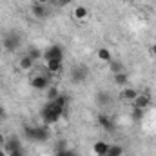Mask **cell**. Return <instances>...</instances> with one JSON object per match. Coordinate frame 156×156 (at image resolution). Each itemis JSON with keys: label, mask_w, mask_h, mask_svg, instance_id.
<instances>
[{"label": "cell", "mask_w": 156, "mask_h": 156, "mask_svg": "<svg viewBox=\"0 0 156 156\" xmlns=\"http://www.w3.org/2000/svg\"><path fill=\"white\" fill-rule=\"evenodd\" d=\"M96 56H98V60H100V62H105V64H109V62L113 60L111 51H109L107 47H100V49H98V53H96Z\"/></svg>", "instance_id": "obj_17"}, {"label": "cell", "mask_w": 156, "mask_h": 156, "mask_svg": "<svg viewBox=\"0 0 156 156\" xmlns=\"http://www.w3.org/2000/svg\"><path fill=\"white\" fill-rule=\"evenodd\" d=\"M109 145H111V144H107V142H104V140H98V142L93 144V153L96 156H107Z\"/></svg>", "instance_id": "obj_10"}, {"label": "cell", "mask_w": 156, "mask_h": 156, "mask_svg": "<svg viewBox=\"0 0 156 156\" xmlns=\"http://www.w3.org/2000/svg\"><path fill=\"white\" fill-rule=\"evenodd\" d=\"M4 118H5V111H4V109H2V107H0V122H2V120H4Z\"/></svg>", "instance_id": "obj_30"}, {"label": "cell", "mask_w": 156, "mask_h": 156, "mask_svg": "<svg viewBox=\"0 0 156 156\" xmlns=\"http://www.w3.org/2000/svg\"><path fill=\"white\" fill-rule=\"evenodd\" d=\"M107 154L109 156H123V147L122 145H109Z\"/></svg>", "instance_id": "obj_23"}, {"label": "cell", "mask_w": 156, "mask_h": 156, "mask_svg": "<svg viewBox=\"0 0 156 156\" xmlns=\"http://www.w3.org/2000/svg\"><path fill=\"white\" fill-rule=\"evenodd\" d=\"M35 4H42V5H47V4H51V0H35Z\"/></svg>", "instance_id": "obj_28"}, {"label": "cell", "mask_w": 156, "mask_h": 156, "mask_svg": "<svg viewBox=\"0 0 156 156\" xmlns=\"http://www.w3.org/2000/svg\"><path fill=\"white\" fill-rule=\"evenodd\" d=\"M138 94H140V93H138L136 89H133V87H122L120 98H122V100H125V102H133Z\"/></svg>", "instance_id": "obj_14"}, {"label": "cell", "mask_w": 156, "mask_h": 156, "mask_svg": "<svg viewBox=\"0 0 156 156\" xmlns=\"http://www.w3.org/2000/svg\"><path fill=\"white\" fill-rule=\"evenodd\" d=\"M109 69H111V73H113V75H116V73L125 71V66H123V62H122V60H111V62H109Z\"/></svg>", "instance_id": "obj_19"}, {"label": "cell", "mask_w": 156, "mask_h": 156, "mask_svg": "<svg viewBox=\"0 0 156 156\" xmlns=\"http://www.w3.org/2000/svg\"><path fill=\"white\" fill-rule=\"evenodd\" d=\"M55 156H78L76 151H73V149H64V151H56Z\"/></svg>", "instance_id": "obj_24"}, {"label": "cell", "mask_w": 156, "mask_h": 156, "mask_svg": "<svg viewBox=\"0 0 156 156\" xmlns=\"http://www.w3.org/2000/svg\"><path fill=\"white\" fill-rule=\"evenodd\" d=\"M51 2H56V4H58V2H60V0H51Z\"/></svg>", "instance_id": "obj_34"}, {"label": "cell", "mask_w": 156, "mask_h": 156, "mask_svg": "<svg viewBox=\"0 0 156 156\" xmlns=\"http://www.w3.org/2000/svg\"><path fill=\"white\" fill-rule=\"evenodd\" d=\"M49 73H42V75H35V76H31L29 80V83H31V87H35V89H38V91H45L51 83H49Z\"/></svg>", "instance_id": "obj_5"}, {"label": "cell", "mask_w": 156, "mask_h": 156, "mask_svg": "<svg viewBox=\"0 0 156 156\" xmlns=\"http://www.w3.org/2000/svg\"><path fill=\"white\" fill-rule=\"evenodd\" d=\"M142 116H144V109H134L133 107V118L134 120H142Z\"/></svg>", "instance_id": "obj_26"}, {"label": "cell", "mask_w": 156, "mask_h": 156, "mask_svg": "<svg viewBox=\"0 0 156 156\" xmlns=\"http://www.w3.org/2000/svg\"><path fill=\"white\" fill-rule=\"evenodd\" d=\"M113 78H115V83H116L118 87H127V83H129V75H127L125 71L116 73Z\"/></svg>", "instance_id": "obj_16"}, {"label": "cell", "mask_w": 156, "mask_h": 156, "mask_svg": "<svg viewBox=\"0 0 156 156\" xmlns=\"http://www.w3.org/2000/svg\"><path fill=\"white\" fill-rule=\"evenodd\" d=\"M96 100H98V104L104 107V105H107L109 102H111V96L107 94V93H104V91H100L98 94H96Z\"/></svg>", "instance_id": "obj_21"}, {"label": "cell", "mask_w": 156, "mask_h": 156, "mask_svg": "<svg viewBox=\"0 0 156 156\" xmlns=\"http://www.w3.org/2000/svg\"><path fill=\"white\" fill-rule=\"evenodd\" d=\"M35 60L29 56V55H24V56H20V60H18V67L22 69V71H31L33 67H35Z\"/></svg>", "instance_id": "obj_13"}, {"label": "cell", "mask_w": 156, "mask_h": 156, "mask_svg": "<svg viewBox=\"0 0 156 156\" xmlns=\"http://www.w3.org/2000/svg\"><path fill=\"white\" fill-rule=\"evenodd\" d=\"M64 111L66 109H62L55 102H47V105L40 111V118H42L44 125H53V123H56L60 118L64 116Z\"/></svg>", "instance_id": "obj_1"}, {"label": "cell", "mask_w": 156, "mask_h": 156, "mask_svg": "<svg viewBox=\"0 0 156 156\" xmlns=\"http://www.w3.org/2000/svg\"><path fill=\"white\" fill-rule=\"evenodd\" d=\"M18 149H22V145H20V140L16 138V136H11V138H7L5 142H4V151L9 154V153H13V151H18Z\"/></svg>", "instance_id": "obj_9"}, {"label": "cell", "mask_w": 156, "mask_h": 156, "mask_svg": "<svg viewBox=\"0 0 156 156\" xmlns=\"http://www.w3.org/2000/svg\"><path fill=\"white\" fill-rule=\"evenodd\" d=\"M98 123H100V127H102L104 131H107V133H113V131H115V122H113V118L107 116V115H100V116H98Z\"/></svg>", "instance_id": "obj_11"}, {"label": "cell", "mask_w": 156, "mask_h": 156, "mask_svg": "<svg viewBox=\"0 0 156 156\" xmlns=\"http://www.w3.org/2000/svg\"><path fill=\"white\" fill-rule=\"evenodd\" d=\"M26 55H29V56H31V58H33V60L37 62V60H40V58H42V55H44V51H40L38 47H29Z\"/></svg>", "instance_id": "obj_22"}, {"label": "cell", "mask_w": 156, "mask_h": 156, "mask_svg": "<svg viewBox=\"0 0 156 156\" xmlns=\"http://www.w3.org/2000/svg\"><path fill=\"white\" fill-rule=\"evenodd\" d=\"M64 149H69V147H67V142H66V140H58L56 145H55V153H56V151H64Z\"/></svg>", "instance_id": "obj_25"}, {"label": "cell", "mask_w": 156, "mask_h": 156, "mask_svg": "<svg viewBox=\"0 0 156 156\" xmlns=\"http://www.w3.org/2000/svg\"><path fill=\"white\" fill-rule=\"evenodd\" d=\"M87 15H89V11H87V7H85V5H76V7H75V11H73V16H75L76 20H85V18H87Z\"/></svg>", "instance_id": "obj_18"}, {"label": "cell", "mask_w": 156, "mask_h": 156, "mask_svg": "<svg viewBox=\"0 0 156 156\" xmlns=\"http://www.w3.org/2000/svg\"><path fill=\"white\" fill-rule=\"evenodd\" d=\"M64 67V60H49L45 62V71L49 75H58Z\"/></svg>", "instance_id": "obj_8"}, {"label": "cell", "mask_w": 156, "mask_h": 156, "mask_svg": "<svg viewBox=\"0 0 156 156\" xmlns=\"http://www.w3.org/2000/svg\"><path fill=\"white\" fill-rule=\"evenodd\" d=\"M24 134H26L29 140H35V142H45V140L49 138V129H47V125L26 127V129H24Z\"/></svg>", "instance_id": "obj_2"}, {"label": "cell", "mask_w": 156, "mask_h": 156, "mask_svg": "<svg viewBox=\"0 0 156 156\" xmlns=\"http://www.w3.org/2000/svg\"><path fill=\"white\" fill-rule=\"evenodd\" d=\"M55 104H56V105H60L62 109H67V107H69V96H67V94H64V93H60V96L55 100Z\"/></svg>", "instance_id": "obj_20"}, {"label": "cell", "mask_w": 156, "mask_h": 156, "mask_svg": "<svg viewBox=\"0 0 156 156\" xmlns=\"http://www.w3.org/2000/svg\"><path fill=\"white\" fill-rule=\"evenodd\" d=\"M58 96H60V89H58L56 85H49V87L45 89V98H47V102H55Z\"/></svg>", "instance_id": "obj_15"}, {"label": "cell", "mask_w": 156, "mask_h": 156, "mask_svg": "<svg viewBox=\"0 0 156 156\" xmlns=\"http://www.w3.org/2000/svg\"><path fill=\"white\" fill-rule=\"evenodd\" d=\"M69 78H71L73 83H83V82L87 80V67H85V66H80V64L75 66V67L71 69Z\"/></svg>", "instance_id": "obj_6"}, {"label": "cell", "mask_w": 156, "mask_h": 156, "mask_svg": "<svg viewBox=\"0 0 156 156\" xmlns=\"http://www.w3.org/2000/svg\"><path fill=\"white\" fill-rule=\"evenodd\" d=\"M107 156H109V154H107Z\"/></svg>", "instance_id": "obj_35"}, {"label": "cell", "mask_w": 156, "mask_h": 156, "mask_svg": "<svg viewBox=\"0 0 156 156\" xmlns=\"http://www.w3.org/2000/svg\"><path fill=\"white\" fill-rule=\"evenodd\" d=\"M42 58H44V62H49V60H64V47L58 45V44H53V45H49L44 51Z\"/></svg>", "instance_id": "obj_3"}, {"label": "cell", "mask_w": 156, "mask_h": 156, "mask_svg": "<svg viewBox=\"0 0 156 156\" xmlns=\"http://www.w3.org/2000/svg\"><path fill=\"white\" fill-rule=\"evenodd\" d=\"M151 53L156 56V44H153V45H151Z\"/></svg>", "instance_id": "obj_31"}, {"label": "cell", "mask_w": 156, "mask_h": 156, "mask_svg": "<svg viewBox=\"0 0 156 156\" xmlns=\"http://www.w3.org/2000/svg\"><path fill=\"white\" fill-rule=\"evenodd\" d=\"M0 156H7V153H5L4 149H0Z\"/></svg>", "instance_id": "obj_33"}, {"label": "cell", "mask_w": 156, "mask_h": 156, "mask_svg": "<svg viewBox=\"0 0 156 156\" xmlns=\"http://www.w3.org/2000/svg\"><path fill=\"white\" fill-rule=\"evenodd\" d=\"M4 142H5V140H4V134L0 133V145H4Z\"/></svg>", "instance_id": "obj_32"}, {"label": "cell", "mask_w": 156, "mask_h": 156, "mask_svg": "<svg viewBox=\"0 0 156 156\" xmlns=\"http://www.w3.org/2000/svg\"><path fill=\"white\" fill-rule=\"evenodd\" d=\"M131 104H133V107H134V109H147V107L151 105V96H149V94H145V93H140V94L131 102Z\"/></svg>", "instance_id": "obj_7"}, {"label": "cell", "mask_w": 156, "mask_h": 156, "mask_svg": "<svg viewBox=\"0 0 156 156\" xmlns=\"http://www.w3.org/2000/svg\"><path fill=\"white\" fill-rule=\"evenodd\" d=\"M2 45H4V49H5L7 53H15V51L22 45V38H20L16 33H9V35H5V37H4Z\"/></svg>", "instance_id": "obj_4"}, {"label": "cell", "mask_w": 156, "mask_h": 156, "mask_svg": "<svg viewBox=\"0 0 156 156\" xmlns=\"http://www.w3.org/2000/svg\"><path fill=\"white\" fill-rule=\"evenodd\" d=\"M71 2H75V0H60L58 5H67V4H71Z\"/></svg>", "instance_id": "obj_29"}, {"label": "cell", "mask_w": 156, "mask_h": 156, "mask_svg": "<svg viewBox=\"0 0 156 156\" xmlns=\"http://www.w3.org/2000/svg\"><path fill=\"white\" fill-rule=\"evenodd\" d=\"M31 13H33V16H35V18L42 20V18H45V16L49 15V9H47V5H42V4H33V5H31Z\"/></svg>", "instance_id": "obj_12"}, {"label": "cell", "mask_w": 156, "mask_h": 156, "mask_svg": "<svg viewBox=\"0 0 156 156\" xmlns=\"http://www.w3.org/2000/svg\"><path fill=\"white\" fill-rule=\"evenodd\" d=\"M7 156H24V151H22V149H18V151H13V153H9Z\"/></svg>", "instance_id": "obj_27"}]
</instances>
